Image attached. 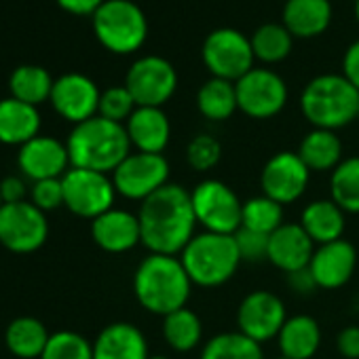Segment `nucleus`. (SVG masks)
<instances>
[{"label":"nucleus","instance_id":"nucleus-45","mask_svg":"<svg viewBox=\"0 0 359 359\" xmlns=\"http://www.w3.org/2000/svg\"><path fill=\"white\" fill-rule=\"evenodd\" d=\"M287 283H290V287H292L296 294H302V296L313 294V292L317 290V283H315V279H313V275H311L309 269L290 273V275H287Z\"/></svg>","mask_w":359,"mask_h":359},{"label":"nucleus","instance_id":"nucleus-15","mask_svg":"<svg viewBox=\"0 0 359 359\" xmlns=\"http://www.w3.org/2000/svg\"><path fill=\"white\" fill-rule=\"evenodd\" d=\"M287 321V311L283 300L269 290L250 292L237 309V327L248 338L264 344L281 332Z\"/></svg>","mask_w":359,"mask_h":359},{"label":"nucleus","instance_id":"nucleus-28","mask_svg":"<svg viewBox=\"0 0 359 359\" xmlns=\"http://www.w3.org/2000/svg\"><path fill=\"white\" fill-rule=\"evenodd\" d=\"M254 57L262 66H275L290 57L294 49V36L281 22H266L254 30L250 36Z\"/></svg>","mask_w":359,"mask_h":359},{"label":"nucleus","instance_id":"nucleus-43","mask_svg":"<svg viewBox=\"0 0 359 359\" xmlns=\"http://www.w3.org/2000/svg\"><path fill=\"white\" fill-rule=\"evenodd\" d=\"M0 197H3V203H22L26 201V184L24 180L18 175H9L0 182Z\"/></svg>","mask_w":359,"mask_h":359},{"label":"nucleus","instance_id":"nucleus-34","mask_svg":"<svg viewBox=\"0 0 359 359\" xmlns=\"http://www.w3.org/2000/svg\"><path fill=\"white\" fill-rule=\"evenodd\" d=\"M199 359H264L262 344L237 332H222L212 336Z\"/></svg>","mask_w":359,"mask_h":359},{"label":"nucleus","instance_id":"nucleus-18","mask_svg":"<svg viewBox=\"0 0 359 359\" xmlns=\"http://www.w3.org/2000/svg\"><path fill=\"white\" fill-rule=\"evenodd\" d=\"M357 269V250L351 241L338 239L315 248L309 271L319 290H338Z\"/></svg>","mask_w":359,"mask_h":359},{"label":"nucleus","instance_id":"nucleus-41","mask_svg":"<svg viewBox=\"0 0 359 359\" xmlns=\"http://www.w3.org/2000/svg\"><path fill=\"white\" fill-rule=\"evenodd\" d=\"M336 351L344 359H359V325H346L338 332Z\"/></svg>","mask_w":359,"mask_h":359},{"label":"nucleus","instance_id":"nucleus-11","mask_svg":"<svg viewBox=\"0 0 359 359\" xmlns=\"http://www.w3.org/2000/svg\"><path fill=\"white\" fill-rule=\"evenodd\" d=\"M169 161L163 154L135 150L112 171V182L116 195L142 203L169 184Z\"/></svg>","mask_w":359,"mask_h":359},{"label":"nucleus","instance_id":"nucleus-6","mask_svg":"<svg viewBox=\"0 0 359 359\" xmlns=\"http://www.w3.org/2000/svg\"><path fill=\"white\" fill-rule=\"evenodd\" d=\"M91 20L97 43L114 55L140 51L148 39L146 13L133 0H106Z\"/></svg>","mask_w":359,"mask_h":359},{"label":"nucleus","instance_id":"nucleus-16","mask_svg":"<svg viewBox=\"0 0 359 359\" xmlns=\"http://www.w3.org/2000/svg\"><path fill=\"white\" fill-rule=\"evenodd\" d=\"M100 97L102 91L87 74L68 72L55 79L49 102L62 118L79 125L97 116Z\"/></svg>","mask_w":359,"mask_h":359},{"label":"nucleus","instance_id":"nucleus-17","mask_svg":"<svg viewBox=\"0 0 359 359\" xmlns=\"http://www.w3.org/2000/svg\"><path fill=\"white\" fill-rule=\"evenodd\" d=\"M18 165L32 182L49 177H64L70 165L68 146L51 135H36L34 140L20 146Z\"/></svg>","mask_w":359,"mask_h":359},{"label":"nucleus","instance_id":"nucleus-9","mask_svg":"<svg viewBox=\"0 0 359 359\" xmlns=\"http://www.w3.org/2000/svg\"><path fill=\"white\" fill-rule=\"evenodd\" d=\"M62 184L64 205L81 218L95 220L114 205L116 189L112 182V175L108 173L70 167L62 177Z\"/></svg>","mask_w":359,"mask_h":359},{"label":"nucleus","instance_id":"nucleus-24","mask_svg":"<svg viewBox=\"0 0 359 359\" xmlns=\"http://www.w3.org/2000/svg\"><path fill=\"white\" fill-rule=\"evenodd\" d=\"M279 355L285 359H313L321 346L319 321L311 315H292L277 334Z\"/></svg>","mask_w":359,"mask_h":359},{"label":"nucleus","instance_id":"nucleus-1","mask_svg":"<svg viewBox=\"0 0 359 359\" xmlns=\"http://www.w3.org/2000/svg\"><path fill=\"white\" fill-rule=\"evenodd\" d=\"M142 245L150 254L180 256L195 237L197 218L193 212L191 193L180 184H165L152 197L142 201L140 212Z\"/></svg>","mask_w":359,"mask_h":359},{"label":"nucleus","instance_id":"nucleus-29","mask_svg":"<svg viewBox=\"0 0 359 359\" xmlns=\"http://www.w3.org/2000/svg\"><path fill=\"white\" fill-rule=\"evenodd\" d=\"M197 110L208 121H229L239 110L235 83L214 76L205 81L197 91Z\"/></svg>","mask_w":359,"mask_h":359},{"label":"nucleus","instance_id":"nucleus-26","mask_svg":"<svg viewBox=\"0 0 359 359\" xmlns=\"http://www.w3.org/2000/svg\"><path fill=\"white\" fill-rule=\"evenodd\" d=\"M39 129L41 114L36 106L20 102L15 97L0 100V142L24 146L39 135Z\"/></svg>","mask_w":359,"mask_h":359},{"label":"nucleus","instance_id":"nucleus-19","mask_svg":"<svg viewBox=\"0 0 359 359\" xmlns=\"http://www.w3.org/2000/svg\"><path fill=\"white\" fill-rule=\"evenodd\" d=\"M315 254V243L298 222L281 224L269 237V262L285 275L309 269Z\"/></svg>","mask_w":359,"mask_h":359},{"label":"nucleus","instance_id":"nucleus-23","mask_svg":"<svg viewBox=\"0 0 359 359\" xmlns=\"http://www.w3.org/2000/svg\"><path fill=\"white\" fill-rule=\"evenodd\" d=\"M332 15L330 0H285L281 24L294 39H315L330 28Z\"/></svg>","mask_w":359,"mask_h":359},{"label":"nucleus","instance_id":"nucleus-38","mask_svg":"<svg viewBox=\"0 0 359 359\" xmlns=\"http://www.w3.org/2000/svg\"><path fill=\"white\" fill-rule=\"evenodd\" d=\"M137 104L133 100V95L129 93V89L125 85H116V87H108L106 91H102L100 97V110L97 114L125 125L129 121V116L135 112Z\"/></svg>","mask_w":359,"mask_h":359},{"label":"nucleus","instance_id":"nucleus-42","mask_svg":"<svg viewBox=\"0 0 359 359\" xmlns=\"http://www.w3.org/2000/svg\"><path fill=\"white\" fill-rule=\"evenodd\" d=\"M342 76L359 91V39L353 41L342 55Z\"/></svg>","mask_w":359,"mask_h":359},{"label":"nucleus","instance_id":"nucleus-12","mask_svg":"<svg viewBox=\"0 0 359 359\" xmlns=\"http://www.w3.org/2000/svg\"><path fill=\"white\" fill-rule=\"evenodd\" d=\"M125 87L137 106L163 108L177 91V70L161 55H144L129 66Z\"/></svg>","mask_w":359,"mask_h":359},{"label":"nucleus","instance_id":"nucleus-50","mask_svg":"<svg viewBox=\"0 0 359 359\" xmlns=\"http://www.w3.org/2000/svg\"><path fill=\"white\" fill-rule=\"evenodd\" d=\"M357 121H359V110H357Z\"/></svg>","mask_w":359,"mask_h":359},{"label":"nucleus","instance_id":"nucleus-10","mask_svg":"<svg viewBox=\"0 0 359 359\" xmlns=\"http://www.w3.org/2000/svg\"><path fill=\"white\" fill-rule=\"evenodd\" d=\"M239 112L254 121L277 116L287 104V85L273 68L254 66L245 76L235 83Z\"/></svg>","mask_w":359,"mask_h":359},{"label":"nucleus","instance_id":"nucleus-40","mask_svg":"<svg viewBox=\"0 0 359 359\" xmlns=\"http://www.w3.org/2000/svg\"><path fill=\"white\" fill-rule=\"evenodd\" d=\"M269 237L271 235H262V233H254L250 229H239L235 233V241L241 254L243 262H262L269 258Z\"/></svg>","mask_w":359,"mask_h":359},{"label":"nucleus","instance_id":"nucleus-44","mask_svg":"<svg viewBox=\"0 0 359 359\" xmlns=\"http://www.w3.org/2000/svg\"><path fill=\"white\" fill-rule=\"evenodd\" d=\"M106 3V0H57V5L66 11V13H70V15H81V18H85V15H95V11L102 7Z\"/></svg>","mask_w":359,"mask_h":359},{"label":"nucleus","instance_id":"nucleus-25","mask_svg":"<svg viewBox=\"0 0 359 359\" xmlns=\"http://www.w3.org/2000/svg\"><path fill=\"white\" fill-rule=\"evenodd\" d=\"M298 224L306 231L315 245H323L342 239L346 214L332 199H315L302 210Z\"/></svg>","mask_w":359,"mask_h":359},{"label":"nucleus","instance_id":"nucleus-47","mask_svg":"<svg viewBox=\"0 0 359 359\" xmlns=\"http://www.w3.org/2000/svg\"><path fill=\"white\" fill-rule=\"evenodd\" d=\"M148 359H171V357H167V355H150Z\"/></svg>","mask_w":359,"mask_h":359},{"label":"nucleus","instance_id":"nucleus-8","mask_svg":"<svg viewBox=\"0 0 359 359\" xmlns=\"http://www.w3.org/2000/svg\"><path fill=\"white\" fill-rule=\"evenodd\" d=\"M201 60L214 79H224L237 83L254 68V51L250 36L237 28H216L201 45Z\"/></svg>","mask_w":359,"mask_h":359},{"label":"nucleus","instance_id":"nucleus-37","mask_svg":"<svg viewBox=\"0 0 359 359\" xmlns=\"http://www.w3.org/2000/svg\"><path fill=\"white\" fill-rule=\"evenodd\" d=\"M222 158V144L212 133H197L187 146V163L199 171H212Z\"/></svg>","mask_w":359,"mask_h":359},{"label":"nucleus","instance_id":"nucleus-49","mask_svg":"<svg viewBox=\"0 0 359 359\" xmlns=\"http://www.w3.org/2000/svg\"><path fill=\"white\" fill-rule=\"evenodd\" d=\"M275 359H285V357H281V355H279V357H275Z\"/></svg>","mask_w":359,"mask_h":359},{"label":"nucleus","instance_id":"nucleus-21","mask_svg":"<svg viewBox=\"0 0 359 359\" xmlns=\"http://www.w3.org/2000/svg\"><path fill=\"white\" fill-rule=\"evenodd\" d=\"M131 148L137 152L163 154L171 140V123L163 108L137 106L135 112L125 123Z\"/></svg>","mask_w":359,"mask_h":359},{"label":"nucleus","instance_id":"nucleus-27","mask_svg":"<svg viewBox=\"0 0 359 359\" xmlns=\"http://www.w3.org/2000/svg\"><path fill=\"white\" fill-rule=\"evenodd\" d=\"M298 156L309 167V171H334L342 161V142L336 131L330 129H311L302 135L298 144Z\"/></svg>","mask_w":359,"mask_h":359},{"label":"nucleus","instance_id":"nucleus-32","mask_svg":"<svg viewBox=\"0 0 359 359\" xmlns=\"http://www.w3.org/2000/svg\"><path fill=\"white\" fill-rule=\"evenodd\" d=\"M53 83L55 81L43 66L24 64L11 72L9 89H11V97L26 102L30 106H39V104L51 100Z\"/></svg>","mask_w":359,"mask_h":359},{"label":"nucleus","instance_id":"nucleus-46","mask_svg":"<svg viewBox=\"0 0 359 359\" xmlns=\"http://www.w3.org/2000/svg\"><path fill=\"white\" fill-rule=\"evenodd\" d=\"M353 11H355V20H357V26H359V0H355V7H353Z\"/></svg>","mask_w":359,"mask_h":359},{"label":"nucleus","instance_id":"nucleus-14","mask_svg":"<svg viewBox=\"0 0 359 359\" xmlns=\"http://www.w3.org/2000/svg\"><path fill=\"white\" fill-rule=\"evenodd\" d=\"M311 171L298 156V152L281 150L273 154L260 171L262 195L281 205L296 203L309 189Z\"/></svg>","mask_w":359,"mask_h":359},{"label":"nucleus","instance_id":"nucleus-4","mask_svg":"<svg viewBox=\"0 0 359 359\" xmlns=\"http://www.w3.org/2000/svg\"><path fill=\"white\" fill-rule=\"evenodd\" d=\"M298 104L315 129L338 131L357 121L359 91L342 74H319L304 85Z\"/></svg>","mask_w":359,"mask_h":359},{"label":"nucleus","instance_id":"nucleus-3","mask_svg":"<svg viewBox=\"0 0 359 359\" xmlns=\"http://www.w3.org/2000/svg\"><path fill=\"white\" fill-rule=\"evenodd\" d=\"M66 146L72 167L100 173H112L131 154V142L125 125L100 114L74 125Z\"/></svg>","mask_w":359,"mask_h":359},{"label":"nucleus","instance_id":"nucleus-30","mask_svg":"<svg viewBox=\"0 0 359 359\" xmlns=\"http://www.w3.org/2000/svg\"><path fill=\"white\" fill-rule=\"evenodd\" d=\"M51 334L45 323L34 317H18L9 323L5 332L7 348L20 359H34L45 353Z\"/></svg>","mask_w":359,"mask_h":359},{"label":"nucleus","instance_id":"nucleus-48","mask_svg":"<svg viewBox=\"0 0 359 359\" xmlns=\"http://www.w3.org/2000/svg\"><path fill=\"white\" fill-rule=\"evenodd\" d=\"M3 205H5V203H3V197H0V208H3Z\"/></svg>","mask_w":359,"mask_h":359},{"label":"nucleus","instance_id":"nucleus-36","mask_svg":"<svg viewBox=\"0 0 359 359\" xmlns=\"http://www.w3.org/2000/svg\"><path fill=\"white\" fill-rule=\"evenodd\" d=\"M41 359H93V344L70 330L51 334Z\"/></svg>","mask_w":359,"mask_h":359},{"label":"nucleus","instance_id":"nucleus-39","mask_svg":"<svg viewBox=\"0 0 359 359\" xmlns=\"http://www.w3.org/2000/svg\"><path fill=\"white\" fill-rule=\"evenodd\" d=\"M32 203L41 212H53L64 205V184L62 177H49V180H39L32 184Z\"/></svg>","mask_w":359,"mask_h":359},{"label":"nucleus","instance_id":"nucleus-33","mask_svg":"<svg viewBox=\"0 0 359 359\" xmlns=\"http://www.w3.org/2000/svg\"><path fill=\"white\" fill-rule=\"evenodd\" d=\"M330 199L344 214H359V156L342 158L330 173Z\"/></svg>","mask_w":359,"mask_h":359},{"label":"nucleus","instance_id":"nucleus-13","mask_svg":"<svg viewBox=\"0 0 359 359\" xmlns=\"http://www.w3.org/2000/svg\"><path fill=\"white\" fill-rule=\"evenodd\" d=\"M49 222L34 203H9L0 208V243L15 254H30L45 245Z\"/></svg>","mask_w":359,"mask_h":359},{"label":"nucleus","instance_id":"nucleus-20","mask_svg":"<svg viewBox=\"0 0 359 359\" xmlns=\"http://www.w3.org/2000/svg\"><path fill=\"white\" fill-rule=\"evenodd\" d=\"M93 241L108 254H125L142 243V231L137 214L127 210H108L106 214L91 220Z\"/></svg>","mask_w":359,"mask_h":359},{"label":"nucleus","instance_id":"nucleus-31","mask_svg":"<svg viewBox=\"0 0 359 359\" xmlns=\"http://www.w3.org/2000/svg\"><path fill=\"white\" fill-rule=\"evenodd\" d=\"M163 340L177 353H189L203 340V321L189 306L163 317Z\"/></svg>","mask_w":359,"mask_h":359},{"label":"nucleus","instance_id":"nucleus-5","mask_svg":"<svg viewBox=\"0 0 359 359\" xmlns=\"http://www.w3.org/2000/svg\"><path fill=\"white\" fill-rule=\"evenodd\" d=\"M187 269L193 285L199 287H220L233 279L241 260L235 235L199 233L177 256Z\"/></svg>","mask_w":359,"mask_h":359},{"label":"nucleus","instance_id":"nucleus-7","mask_svg":"<svg viewBox=\"0 0 359 359\" xmlns=\"http://www.w3.org/2000/svg\"><path fill=\"white\" fill-rule=\"evenodd\" d=\"M197 224L208 233L235 235L241 229L243 201L222 180L208 177L191 191Z\"/></svg>","mask_w":359,"mask_h":359},{"label":"nucleus","instance_id":"nucleus-22","mask_svg":"<svg viewBox=\"0 0 359 359\" xmlns=\"http://www.w3.org/2000/svg\"><path fill=\"white\" fill-rule=\"evenodd\" d=\"M148 342L142 330L129 321L106 325L93 342V359H148Z\"/></svg>","mask_w":359,"mask_h":359},{"label":"nucleus","instance_id":"nucleus-35","mask_svg":"<svg viewBox=\"0 0 359 359\" xmlns=\"http://www.w3.org/2000/svg\"><path fill=\"white\" fill-rule=\"evenodd\" d=\"M283 224V205L273 201L266 195L252 197L243 201V214H241V226L250 229L254 233L273 235Z\"/></svg>","mask_w":359,"mask_h":359},{"label":"nucleus","instance_id":"nucleus-2","mask_svg":"<svg viewBox=\"0 0 359 359\" xmlns=\"http://www.w3.org/2000/svg\"><path fill=\"white\" fill-rule=\"evenodd\" d=\"M133 294L148 313L165 317L189 304L193 281L177 256L150 254L135 269Z\"/></svg>","mask_w":359,"mask_h":359}]
</instances>
